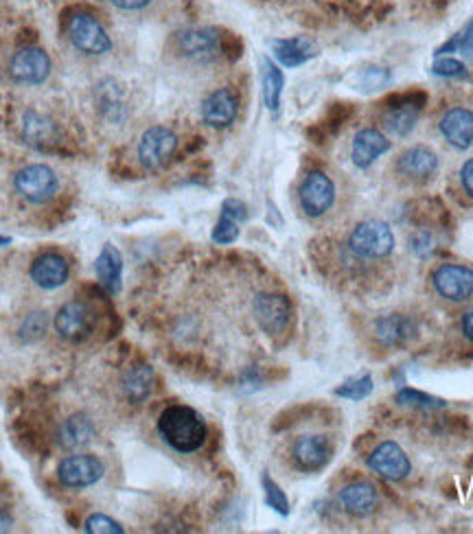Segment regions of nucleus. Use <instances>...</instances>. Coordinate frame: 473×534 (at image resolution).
<instances>
[{
  "label": "nucleus",
  "instance_id": "obj_1",
  "mask_svg": "<svg viewBox=\"0 0 473 534\" xmlns=\"http://www.w3.org/2000/svg\"><path fill=\"white\" fill-rule=\"evenodd\" d=\"M167 53L180 66L211 68L226 57V40L215 27L191 25L171 33Z\"/></svg>",
  "mask_w": 473,
  "mask_h": 534
},
{
  "label": "nucleus",
  "instance_id": "obj_2",
  "mask_svg": "<svg viewBox=\"0 0 473 534\" xmlns=\"http://www.w3.org/2000/svg\"><path fill=\"white\" fill-rule=\"evenodd\" d=\"M64 40L71 49L86 60H103L114 51L112 33L97 11L75 7L62 22Z\"/></svg>",
  "mask_w": 473,
  "mask_h": 534
},
{
  "label": "nucleus",
  "instance_id": "obj_3",
  "mask_svg": "<svg viewBox=\"0 0 473 534\" xmlns=\"http://www.w3.org/2000/svg\"><path fill=\"white\" fill-rule=\"evenodd\" d=\"M158 434L178 454H193L206 443V423L187 405H171L158 419Z\"/></svg>",
  "mask_w": 473,
  "mask_h": 534
},
{
  "label": "nucleus",
  "instance_id": "obj_4",
  "mask_svg": "<svg viewBox=\"0 0 473 534\" xmlns=\"http://www.w3.org/2000/svg\"><path fill=\"white\" fill-rule=\"evenodd\" d=\"M14 193L31 206H44L60 193V176L49 165H25L14 173Z\"/></svg>",
  "mask_w": 473,
  "mask_h": 534
},
{
  "label": "nucleus",
  "instance_id": "obj_5",
  "mask_svg": "<svg viewBox=\"0 0 473 534\" xmlns=\"http://www.w3.org/2000/svg\"><path fill=\"white\" fill-rule=\"evenodd\" d=\"M346 246L357 259L379 261L395 250V235H392V228L386 222L368 219V222L357 224L351 230Z\"/></svg>",
  "mask_w": 473,
  "mask_h": 534
},
{
  "label": "nucleus",
  "instance_id": "obj_6",
  "mask_svg": "<svg viewBox=\"0 0 473 534\" xmlns=\"http://www.w3.org/2000/svg\"><path fill=\"white\" fill-rule=\"evenodd\" d=\"M53 71L51 55L40 46H20L11 53L7 62V75L16 86L36 88L49 81Z\"/></svg>",
  "mask_w": 473,
  "mask_h": 534
},
{
  "label": "nucleus",
  "instance_id": "obj_7",
  "mask_svg": "<svg viewBox=\"0 0 473 534\" xmlns=\"http://www.w3.org/2000/svg\"><path fill=\"white\" fill-rule=\"evenodd\" d=\"M178 134L167 125H154L138 138L136 158L145 171L165 169L178 152Z\"/></svg>",
  "mask_w": 473,
  "mask_h": 534
},
{
  "label": "nucleus",
  "instance_id": "obj_8",
  "mask_svg": "<svg viewBox=\"0 0 473 534\" xmlns=\"http://www.w3.org/2000/svg\"><path fill=\"white\" fill-rule=\"evenodd\" d=\"M336 182L325 171H309L298 187V206L305 217L320 219L336 206Z\"/></svg>",
  "mask_w": 473,
  "mask_h": 534
},
{
  "label": "nucleus",
  "instance_id": "obj_9",
  "mask_svg": "<svg viewBox=\"0 0 473 534\" xmlns=\"http://www.w3.org/2000/svg\"><path fill=\"white\" fill-rule=\"evenodd\" d=\"M20 136L29 147L38 152H53L64 143V130L53 116L42 110H25L20 119Z\"/></svg>",
  "mask_w": 473,
  "mask_h": 534
},
{
  "label": "nucleus",
  "instance_id": "obj_10",
  "mask_svg": "<svg viewBox=\"0 0 473 534\" xmlns=\"http://www.w3.org/2000/svg\"><path fill=\"white\" fill-rule=\"evenodd\" d=\"M432 285L447 303H467L473 298V270L460 263L438 265L432 274Z\"/></svg>",
  "mask_w": 473,
  "mask_h": 534
},
{
  "label": "nucleus",
  "instance_id": "obj_11",
  "mask_svg": "<svg viewBox=\"0 0 473 534\" xmlns=\"http://www.w3.org/2000/svg\"><path fill=\"white\" fill-rule=\"evenodd\" d=\"M438 154L428 145H412L397 156L395 171L397 176L412 184H423L436 176L438 171Z\"/></svg>",
  "mask_w": 473,
  "mask_h": 534
},
{
  "label": "nucleus",
  "instance_id": "obj_12",
  "mask_svg": "<svg viewBox=\"0 0 473 534\" xmlns=\"http://www.w3.org/2000/svg\"><path fill=\"white\" fill-rule=\"evenodd\" d=\"M366 464L371 467V471L379 475V478H384L388 482L406 480L412 469L408 454L395 443V440H386V443L377 445L371 451V456L366 458Z\"/></svg>",
  "mask_w": 473,
  "mask_h": 534
},
{
  "label": "nucleus",
  "instance_id": "obj_13",
  "mask_svg": "<svg viewBox=\"0 0 473 534\" xmlns=\"http://www.w3.org/2000/svg\"><path fill=\"white\" fill-rule=\"evenodd\" d=\"M95 329V311L82 300H71L62 305L55 316V331L68 342H82Z\"/></svg>",
  "mask_w": 473,
  "mask_h": 534
},
{
  "label": "nucleus",
  "instance_id": "obj_14",
  "mask_svg": "<svg viewBox=\"0 0 473 534\" xmlns=\"http://www.w3.org/2000/svg\"><path fill=\"white\" fill-rule=\"evenodd\" d=\"M200 114L211 130H226L239 116V99L230 88H217L204 97Z\"/></svg>",
  "mask_w": 473,
  "mask_h": 534
},
{
  "label": "nucleus",
  "instance_id": "obj_15",
  "mask_svg": "<svg viewBox=\"0 0 473 534\" xmlns=\"http://www.w3.org/2000/svg\"><path fill=\"white\" fill-rule=\"evenodd\" d=\"M438 132L447 145H452L458 152H465L473 145V110L467 106L445 110L441 121H438Z\"/></svg>",
  "mask_w": 473,
  "mask_h": 534
},
{
  "label": "nucleus",
  "instance_id": "obj_16",
  "mask_svg": "<svg viewBox=\"0 0 473 534\" xmlns=\"http://www.w3.org/2000/svg\"><path fill=\"white\" fill-rule=\"evenodd\" d=\"M57 473H60V482L68 486V489H86V486L97 484L103 478L106 469H103L99 458L79 454L64 458Z\"/></svg>",
  "mask_w": 473,
  "mask_h": 534
},
{
  "label": "nucleus",
  "instance_id": "obj_17",
  "mask_svg": "<svg viewBox=\"0 0 473 534\" xmlns=\"http://www.w3.org/2000/svg\"><path fill=\"white\" fill-rule=\"evenodd\" d=\"M333 456V445L327 436H301L292 445V460L296 469L316 473L325 469Z\"/></svg>",
  "mask_w": 473,
  "mask_h": 534
},
{
  "label": "nucleus",
  "instance_id": "obj_18",
  "mask_svg": "<svg viewBox=\"0 0 473 534\" xmlns=\"http://www.w3.org/2000/svg\"><path fill=\"white\" fill-rule=\"evenodd\" d=\"M255 318L268 335H281L292 320V307L285 296L261 294L255 298Z\"/></svg>",
  "mask_w": 473,
  "mask_h": 534
},
{
  "label": "nucleus",
  "instance_id": "obj_19",
  "mask_svg": "<svg viewBox=\"0 0 473 534\" xmlns=\"http://www.w3.org/2000/svg\"><path fill=\"white\" fill-rule=\"evenodd\" d=\"M419 116H421V101L419 99H414V97L399 99L395 103H388V106L384 108L382 127L390 136L403 138L414 130Z\"/></svg>",
  "mask_w": 473,
  "mask_h": 534
},
{
  "label": "nucleus",
  "instance_id": "obj_20",
  "mask_svg": "<svg viewBox=\"0 0 473 534\" xmlns=\"http://www.w3.org/2000/svg\"><path fill=\"white\" fill-rule=\"evenodd\" d=\"M95 106L106 123L119 125L128 119V99H125V92L119 86V81L114 79L99 81L95 88Z\"/></svg>",
  "mask_w": 473,
  "mask_h": 534
},
{
  "label": "nucleus",
  "instance_id": "obj_21",
  "mask_svg": "<svg viewBox=\"0 0 473 534\" xmlns=\"http://www.w3.org/2000/svg\"><path fill=\"white\" fill-rule=\"evenodd\" d=\"M388 149L390 141L384 132L375 130V127H364V130L353 136L351 160L357 169H368L379 156H384Z\"/></svg>",
  "mask_w": 473,
  "mask_h": 534
},
{
  "label": "nucleus",
  "instance_id": "obj_22",
  "mask_svg": "<svg viewBox=\"0 0 473 534\" xmlns=\"http://www.w3.org/2000/svg\"><path fill=\"white\" fill-rule=\"evenodd\" d=\"M68 276H71V267L57 252H44L42 257L31 263V281L42 289L62 287L68 281Z\"/></svg>",
  "mask_w": 473,
  "mask_h": 534
},
{
  "label": "nucleus",
  "instance_id": "obj_23",
  "mask_svg": "<svg viewBox=\"0 0 473 534\" xmlns=\"http://www.w3.org/2000/svg\"><path fill=\"white\" fill-rule=\"evenodd\" d=\"M340 504L353 517H366L379 506V493L373 484L355 482L340 491Z\"/></svg>",
  "mask_w": 473,
  "mask_h": 534
},
{
  "label": "nucleus",
  "instance_id": "obj_24",
  "mask_svg": "<svg viewBox=\"0 0 473 534\" xmlns=\"http://www.w3.org/2000/svg\"><path fill=\"white\" fill-rule=\"evenodd\" d=\"M274 57L283 66L294 68L309 62L316 55V44L307 38H287V40H274L272 42Z\"/></svg>",
  "mask_w": 473,
  "mask_h": 534
},
{
  "label": "nucleus",
  "instance_id": "obj_25",
  "mask_svg": "<svg viewBox=\"0 0 473 534\" xmlns=\"http://www.w3.org/2000/svg\"><path fill=\"white\" fill-rule=\"evenodd\" d=\"M92 438H95V425L84 414H73L57 432V440L64 449H82L92 443Z\"/></svg>",
  "mask_w": 473,
  "mask_h": 534
},
{
  "label": "nucleus",
  "instance_id": "obj_26",
  "mask_svg": "<svg viewBox=\"0 0 473 534\" xmlns=\"http://www.w3.org/2000/svg\"><path fill=\"white\" fill-rule=\"evenodd\" d=\"M121 388L125 399L130 403H143L149 399V394L154 390V370L147 364L132 366L128 373L123 375Z\"/></svg>",
  "mask_w": 473,
  "mask_h": 534
},
{
  "label": "nucleus",
  "instance_id": "obj_27",
  "mask_svg": "<svg viewBox=\"0 0 473 534\" xmlns=\"http://www.w3.org/2000/svg\"><path fill=\"white\" fill-rule=\"evenodd\" d=\"M97 278L99 283L108 289L110 294H117L121 289V274H123V259L119 250L114 246H103L101 254L97 257Z\"/></svg>",
  "mask_w": 473,
  "mask_h": 534
},
{
  "label": "nucleus",
  "instance_id": "obj_28",
  "mask_svg": "<svg viewBox=\"0 0 473 534\" xmlns=\"http://www.w3.org/2000/svg\"><path fill=\"white\" fill-rule=\"evenodd\" d=\"M261 79H263V101L268 110L276 112L281 106V95L285 86V77L281 73V68L276 66L270 57H263L261 60Z\"/></svg>",
  "mask_w": 473,
  "mask_h": 534
},
{
  "label": "nucleus",
  "instance_id": "obj_29",
  "mask_svg": "<svg viewBox=\"0 0 473 534\" xmlns=\"http://www.w3.org/2000/svg\"><path fill=\"white\" fill-rule=\"evenodd\" d=\"M414 327L408 318L392 316L377 322V338L384 344H401L408 340V335H412Z\"/></svg>",
  "mask_w": 473,
  "mask_h": 534
},
{
  "label": "nucleus",
  "instance_id": "obj_30",
  "mask_svg": "<svg viewBox=\"0 0 473 534\" xmlns=\"http://www.w3.org/2000/svg\"><path fill=\"white\" fill-rule=\"evenodd\" d=\"M397 403L408 405V408H417V410H441V408H445L443 399H436V397H432V394H425V392L414 390V388L399 390Z\"/></svg>",
  "mask_w": 473,
  "mask_h": 534
},
{
  "label": "nucleus",
  "instance_id": "obj_31",
  "mask_svg": "<svg viewBox=\"0 0 473 534\" xmlns=\"http://www.w3.org/2000/svg\"><path fill=\"white\" fill-rule=\"evenodd\" d=\"M371 392H373V377L368 375V373H364L360 377H355V379H349V381L342 383V386L336 390L338 397L349 399V401H362Z\"/></svg>",
  "mask_w": 473,
  "mask_h": 534
},
{
  "label": "nucleus",
  "instance_id": "obj_32",
  "mask_svg": "<svg viewBox=\"0 0 473 534\" xmlns=\"http://www.w3.org/2000/svg\"><path fill=\"white\" fill-rule=\"evenodd\" d=\"M263 491H265V504L274 508L276 513L283 515V517L290 515V502H287V497L281 491V486L276 484L268 473L263 475Z\"/></svg>",
  "mask_w": 473,
  "mask_h": 534
},
{
  "label": "nucleus",
  "instance_id": "obj_33",
  "mask_svg": "<svg viewBox=\"0 0 473 534\" xmlns=\"http://www.w3.org/2000/svg\"><path fill=\"white\" fill-rule=\"evenodd\" d=\"M44 331H46V313L42 311L31 313V316H27V320L22 322L20 338L25 342H36L42 338Z\"/></svg>",
  "mask_w": 473,
  "mask_h": 534
},
{
  "label": "nucleus",
  "instance_id": "obj_34",
  "mask_svg": "<svg viewBox=\"0 0 473 534\" xmlns=\"http://www.w3.org/2000/svg\"><path fill=\"white\" fill-rule=\"evenodd\" d=\"M84 530L88 534H121L123 532V526L119 524V521H114L112 517L97 513V515H90L86 519Z\"/></svg>",
  "mask_w": 473,
  "mask_h": 534
},
{
  "label": "nucleus",
  "instance_id": "obj_35",
  "mask_svg": "<svg viewBox=\"0 0 473 534\" xmlns=\"http://www.w3.org/2000/svg\"><path fill=\"white\" fill-rule=\"evenodd\" d=\"M237 237H239V222L226 215L219 217V222L213 228V241L219 243V246H228V243L237 241Z\"/></svg>",
  "mask_w": 473,
  "mask_h": 534
},
{
  "label": "nucleus",
  "instance_id": "obj_36",
  "mask_svg": "<svg viewBox=\"0 0 473 534\" xmlns=\"http://www.w3.org/2000/svg\"><path fill=\"white\" fill-rule=\"evenodd\" d=\"M434 73L449 79H467V68L463 62L454 60V57H443L434 64Z\"/></svg>",
  "mask_w": 473,
  "mask_h": 534
},
{
  "label": "nucleus",
  "instance_id": "obj_37",
  "mask_svg": "<svg viewBox=\"0 0 473 534\" xmlns=\"http://www.w3.org/2000/svg\"><path fill=\"white\" fill-rule=\"evenodd\" d=\"M108 3L121 14H145L158 0H108Z\"/></svg>",
  "mask_w": 473,
  "mask_h": 534
},
{
  "label": "nucleus",
  "instance_id": "obj_38",
  "mask_svg": "<svg viewBox=\"0 0 473 534\" xmlns=\"http://www.w3.org/2000/svg\"><path fill=\"white\" fill-rule=\"evenodd\" d=\"M390 81V73L386 71V68H366L364 75H362V86L364 90H379L384 88Z\"/></svg>",
  "mask_w": 473,
  "mask_h": 534
},
{
  "label": "nucleus",
  "instance_id": "obj_39",
  "mask_svg": "<svg viewBox=\"0 0 473 534\" xmlns=\"http://www.w3.org/2000/svg\"><path fill=\"white\" fill-rule=\"evenodd\" d=\"M222 215L230 217V219H235V222H244V219L248 217L246 213V204L244 202H239V200H233V197H230V200L224 202L222 206Z\"/></svg>",
  "mask_w": 473,
  "mask_h": 534
},
{
  "label": "nucleus",
  "instance_id": "obj_40",
  "mask_svg": "<svg viewBox=\"0 0 473 534\" xmlns=\"http://www.w3.org/2000/svg\"><path fill=\"white\" fill-rule=\"evenodd\" d=\"M458 180H460V189L467 193L473 200V158L465 160L463 167L458 171Z\"/></svg>",
  "mask_w": 473,
  "mask_h": 534
},
{
  "label": "nucleus",
  "instance_id": "obj_41",
  "mask_svg": "<svg viewBox=\"0 0 473 534\" xmlns=\"http://www.w3.org/2000/svg\"><path fill=\"white\" fill-rule=\"evenodd\" d=\"M463 333H465V338L469 342H473V311L465 313V318H463Z\"/></svg>",
  "mask_w": 473,
  "mask_h": 534
},
{
  "label": "nucleus",
  "instance_id": "obj_42",
  "mask_svg": "<svg viewBox=\"0 0 473 534\" xmlns=\"http://www.w3.org/2000/svg\"><path fill=\"white\" fill-rule=\"evenodd\" d=\"M11 528V517L5 508H0V532H7Z\"/></svg>",
  "mask_w": 473,
  "mask_h": 534
},
{
  "label": "nucleus",
  "instance_id": "obj_43",
  "mask_svg": "<svg viewBox=\"0 0 473 534\" xmlns=\"http://www.w3.org/2000/svg\"><path fill=\"white\" fill-rule=\"evenodd\" d=\"M11 239L9 237H0V246H7V243H9Z\"/></svg>",
  "mask_w": 473,
  "mask_h": 534
}]
</instances>
